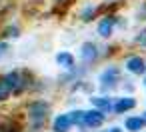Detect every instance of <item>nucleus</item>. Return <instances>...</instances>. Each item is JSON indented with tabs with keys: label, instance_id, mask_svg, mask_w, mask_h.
<instances>
[{
	"label": "nucleus",
	"instance_id": "obj_21",
	"mask_svg": "<svg viewBox=\"0 0 146 132\" xmlns=\"http://www.w3.org/2000/svg\"><path fill=\"white\" fill-rule=\"evenodd\" d=\"M108 2H116V4H122V6H126V2H128V0H108Z\"/></svg>",
	"mask_w": 146,
	"mask_h": 132
},
{
	"label": "nucleus",
	"instance_id": "obj_3",
	"mask_svg": "<svg viewBox=\"0 0 146 132\" xmlns=\"http://www.w3.org/2000/svg\"><path fill=\"white\" fill-rule=\"evenodd\" d=\"M124 78H126V72H124L120 60H108V62H104L98 68V72L94 76L96 92H102V94H118Z\"/></svg>",
	"mask_w": 146,
	"mask_h": 132
},
{
	"label": "nucleus",
	"instance_id": "obj_24",
	"mask_svg": "<svg viewBox=\"0 0 146 132\" xmlns=\"http://www.w3.org/2000/svg\"><path fill=\"white\" fill-rule=\"evenodd\" d=\"M144 108H146V106H144Z\"/></svg>",
	"mask_w": 146,
	"mask_h": 132
},
{
	"label": "nucleus",
	"instance_id": "obj_5",
	"mask_svg": "<svg viewBox=\"0 0 146 132\" xmlns=\"http://www.w3.org/2000/svg\"><path fill=\"white\" fill-rule=\"evenodd\" d=\"M78 52H76V56H78V62L80 64H84V66H88V68H96V66H100V64H104V54H102V42L96 38H86V40H82L80 44H78V48H76Z\"/></svg>",
	"mask_w": 146,
	"mask_h": 132
},
{
	"label": "nucleus",
	"instance_id": "obj_9",
	"mask_svg": "<svg viewBox=\"0 0 146 132\" xmlns=\"http://www.w3.org/2000/svg\"><path fill=\"white\" fill-rule=\"evenodd\" d=\"M108 114H104V112H100V110H96V108H86V116H84V124L80 126V128H84V130H88V132H98V130H102L106 124H108Z\"/></svg>",
	"mask_w": 146,
	"mask_h": 132
},
{
	"label": "nucleus",
	"instance_id": "obj_15",
	"mask_svg": "<svg viewBox=\"0 0 146 132\" xmlns=\"http://www.w3.org/2000/svg\"><path fill=\"white\" fill-rule=\"evenodd\" d=\"M128 44H130L132 48H136L138 52L146 54V24H140V26L134 30V34L130 36Z\"/></svg>",
	"mask_w": 146,
	"mask_h": 132
},
{
	"label": "nucleus",
	"instance_id": "obj_1",
	"mask_svg": "<svg viewBox=\"0 0 146 132\" xmlns=\"http://www.w3.org/2000/svg\"><path fill=\"white\" fill-rule=\"evenodd\" d=\"M38 76L30 68H12L0 74V104L12 98H20L26 94H34Z\"/></svg>",
	"mask_w": 146,
	"mask_h": 132
},
{
	"label": "nucleus",
	"instance_id": "obj_19",
	"mask_svg": "<svg viewBox=\"0 0 146 132\" xmlns=\"http://www.w3.org/2000/svg\"><path fill=\"white\" fill-rule=\"evenodd\" d=\"M98 132H126V130L122 128V124H110V122H108V124H106L102 130H98Z\"/></svg>",
	"mask_w": 146,
	"mask_h": 132
},
{
	"label": "nucleus",
	"instance_id": "obj_4",
	"mask_svg": "<svg viewBox=\"0 0 146 132\" xmlns=\"http://www.w3.org/2000/svg\"><path fill=\"white\" fill-rule=\"evenodd\" d=\"M130 24L132 22L122 12H106L96 20L94 34L100 42H110V40H116L118 32H126L130 28Z\"/></svg>",
	"mask_w": 146,
	"mask_h": 132
},
{
	"label": "nucleus",
	"instance_id": "obj_17",
	"mask_svg": "<svg viewBox=\"0 0 146 132\" xmlns=\"http://www.w3.org/2000/svg\"><path fill=\"white\" fill-rule=\"evenodd\" d=\"M130 18H132V22H136L138 26H140V24H146V0H136Z\"/></svg>",
	"mask_w": 146,
	"mask_h": 132
},
{
	"label": "nucleus",
	"instance_id": "obj_16",
	"mask_svg": "<svg viewBox=\"0 0 146 132\" xmlns=\"http://www.w3.org/2000/svg\"><path fill=\"white\" fill-rule=\"evenodd\" d=\"M22 36V26L16 24V22H10L6 26L0 28V40H14V38H20Z\"/></svg>",
	"mask_w": 146,
	"mask_h": 132
},
{
	"label": "nucleus",
	"instance_id": "obj_7",
	"mask_svg": "<svg viewBox=\"0 0 146 132\" xmlns=\"http://www.w3.org/2000/svg\"><path fill=\"white\" fill-rule=\"evenodd\" d=\"M102 14H104L102 12V2H94V0H84L80 6H76V12H74L76 20L80 24H84V26L96 24V20Z\"/></svg>",
	"mask_w": 146,
	"mask_h": 132
},
{
	"label": "nucleus",
	"instance_id": "obj_12",
	"mask_svg": "<svg viewBox=\"0 0 146 132\" xmlns=\"http://www.w3.org/2000/svg\"><path fill=\"white\" fill-rule=\"evenodd\" d=\"M54 64L60 68V72H66V70H74L78 66V56L76 52L68 50V48H62L54 54Z\"/></svg>",
	"mask_w": 146,
	"mask_h": 132
},
{
	"label": "nucleus",
	"instance_id": "obj_18",
	"mask_svg": "<svg viewBox=\"0 0 146 132\" xmlns=\"http://www.w3.org/2000/svg\"><path fill=\"white\" fill-rule=\"evenodd\" d=\"M136 82H140V80H136V78H132V76H126L124 82H122V86H120V92H118V94H136V90H138V84H136Z\"/></svg>",
	"mask_w": 146,
	"mask_h": 132
},
{
	"label": "nucleus",
	"instance_id": "obj_10",
	"mask_svg": "<svg viewBox=\"0 0 146 132\" xmlns=\"http://www.w3.org/2000/svg\"><path fill=\"white\" fill-rule=\"evenodd\" d=\"M50 132H74L76 126L70 118V112L68 110H60V112H54L52 120H50Z\"/></svg>",
	"mask_w": 146,
	"mask_h": 132
},
{
	"label": "nucleus",
	"instance_id": "obj_13",
	"mask_svg": "<svg viewBox=\"0 0 146 132\" xmlns=\"http://www.w3.org/2000/svg\"><path fill=\"white\" fill-rule=\"evenodd\" d=\"M48 2H50V10H46V16H58L62 20L64 16H68L72 8H76L78 0H48Z\"/></svg>",
	"mask_w": 146,
	"mask_h": 132
},
{
	"label": "nucleus",
	"instance_id": "obj_11",
	"mask_svg": "<svg viewBox=\"0 0 146 132\" xmlns=\"http://www.w3.org/2000/svg\"><path fill=\"white\" fill-rule=\"evenodd\" d=\"M88 106L90 108H96L108 116H112V102H114V94H102V92H94L90 94L88 98Z\"/></svg>",
	"mask_w": 146,
	"mask_h": 132
},
{
	"label": "nucleus",
	"instance_id": "obj_6",
	"mask_svg": "<svg viewBox=\"0 0 146 132\" xmlns=\"http://www.w3.org/2000/svg\"><path fill=\"white\" fill-rule=\"evenodd\" d=\"M120 64L126 76H132L136 80H142L146 76V54L138 50H124V54L120 56Z\"/></svg>",
	"mask_w": 146,
	"mask_h": 132
},
{
	"label": "nucleus",
	"instance_id": "obj_23",
	"mask_svg": "<svg viewBox=\"0 0 146 132\" xmlns=\"http://www.w3.org/2000/svg\"><path fill=\"white\" fill-rule=\"evenodd\" d=\"M140 114H142V120H144V124H146V108H144V110H142Z\"/></svg>",
	"mask_w": 146,
	"mask_h": 132
},
{
	"label": "nucleus",
	"instance_id": "obj_20",
	"mask_svg": "<svg viewBox=\"0 0 146 132\" xmlns=\"http://www.w3.org/2000/svg\"><path fill=\"white\" fill-rule=\"evenodd\" d=\"M10 50V42H6V40H0V60L4 58V54Z\"/></svg>",
	"mask_w": 146,
	"mask_h": 132
},
{
	"label": "nucleus",
	"instance_id": "obj_22",
	"mask_svg": "<svg viewBox=\"0 0 146 132\" xmlns=\"http://www.w3.org/2000/svg\"><path fill=\"white\" fill-rule=\"evenodd\" d=\"M140 86H142V88H144V92H146V76L140 80Z\"/></svg>",
	"mask_w": 146,
	"mask_h": 132
},
{
	"label": "nucleus",
	"instance_id": "obj_14",
	"mask_svg": "<svg viewBox=\"0 0 146 132\" xmlns=\"http://www.w3.org/2000/svg\"><path fill=\"white\" fill-rule=\"evenodd\" d=\"M122 128L126 132H144L146 130V124L142 120V114H126L122 116Z\"/></svg>",
	"mask_w": 146,
	"mask_h": 132
},
{
	"label": "nucleus",
	"instance_id": "obj_2",
	"mask_svg": "<svg viewBox=\"0 0 146 132\" xmlns=\"http://www.w3.org/2000/svg\"><path fill=\"white\" fill-rule=\"evenodd\" d=\"M54 116V104L46 96H34L24 102L22 120L26 132H46L50 128V120Z\"/></svg>",
	"mask_w": 146,
	"mask_h": 132
},
{
	"label": "nucleus",
	"instance_id": "obj_8",
	"mask_svg": "<svg viewBox=\"0 0 146 132\" xmlns=\"http://www.w3.org/2000/svg\"><path fill=\"white\" fill-rule=\"evenodd\" d=\"M140 106V100L136 94H114V102H112V116H126L132 114L136 108Z\"/></svg>",
	"mask_w": 146,
	"mask_h": 132
}]
</instances>
